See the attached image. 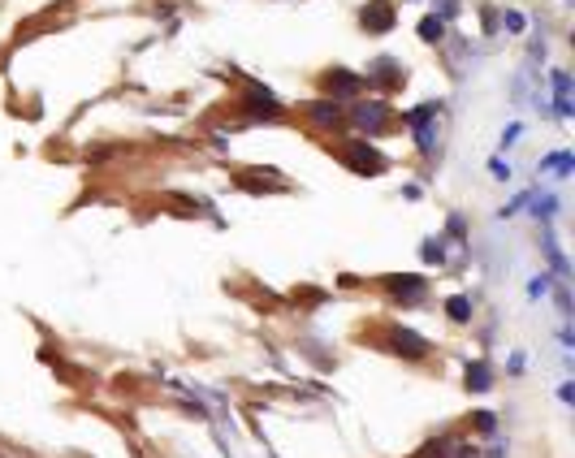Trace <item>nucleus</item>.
<instances>
[{
  "label": "nucleus",
  "mask_w": 575,
  "mask_h": 458,
  "mask_svg": "<svg viewBox=\"0 0 575 458\" xmlns=\"http://www.w3.org/2000/svg\"><path fill=\"white\" fill-rule=\"evenodd\" d=\"M346 164L359 169V174H385V156L377 147H368V143H350L346 147Z\"/></svg>",
  "instance_id": "f257e3e1"
},
{
  "label": "nucleus",
  "mask_w": 575,
  "mask_h": 458,
  "mask_svg": "<svg viewBox=\"0 0 575 458\" xmlns=\"http://www.w3.org/2000/svg\"><path fill=\"white\" fill-rule=\"evenodd\" d=\"M359 18H363V31H377V35H385V31L394 26V5H389V0H368Z\"/></svg>",
  "instance_id": "f03ea898"
},
{
  "label": "nucleus",
  "mask_w": 575,
  "mask_h": 458,
  "mask_svg": "<svg viewBox=\"0 0 575 458\" xmlns=\"http://www.w3.org/2000/svg\"><path fill=\"white\" fill-rule=\"evenodd\" d=\"M394 351L407 355V359H424L429 355V341L415 337V329H394Z\"/></svg>",
  "instance_id": "7ed1b4c3"
},
{
  "label": "nucleus",
  "mask_w": 575,
  "mask_h": 458,
  "mask_svg": "<svg viewBox=\"0 0 575 458\" xmlns=\"http://www.w3.org/2000/svg\"><path fill=\"white\" fill-rule=\"evenodd\" d=\"M385 290L398 294L402 303H420V294H424V277H389Z\"/></svg>",
  "instance_id": "20e7f679"
},
{
  "label": "nucleus",
  "mask_w": 575,
  "mask_h": 458,
  "mask_svg": "<svg viewBox=\"0 0 575 458\" xmlns=\"http://www.w3.org/2000/svg\"><path fill=\"white\" fill-rule=\"evenodd\" d=\"M325 87H329V95H359L363 87H368V82H363L359 74H346V70H333V74H325Z\"/></svg>",
  "instance_id": "39448f33"
},
{
  "label": "nucleus",
  "mask_w": 575,
  "mask_h": 458,
  "mask_svg": "<svg viewBox=\"0 0 575 458\" xmlns=\"http://www.w3.org/2000/svg\"><path fill=\"white\" fill-rule=\"evenodd\" d=\"M303 112H307V122L321 126V130H333V126L342 122V108H338V104H307Z\"/></svg>",
  "instance_id": "423d86ee"
},
{
  "label": "nucleus",
  "mask_w": 575,
  "mask_h": 458,
  "mask_svg": "<svg viewBox=\"0 0 575 458\" xmlns=\"http://www.w3.org/2000/svg\"><path fill=\"white\" fill-rule=\"evenodd\" d=\"M489 385H493V376H489V368H485V363H472V368H467V389L485 393Z\"/></svg>",
  "instance_id": "0eeeda50"
},
{
  "label": "nucleus",
  "mask_w": 575,
  "mask_h": 458,
  "mask_svg": "<svg viewBox=\"0 0 575 458\" xmlns=\"http://www.w3.org/2000/svg\"><path fill=\"white\" fill-rule=\"evenodd\" d=\"M381 122H385V108H381V104L359 108V126H363V130H381Z\"/></svg>",
  "instance_id": "6e6552de"
},
{
  "label": "nucleus",
  "mask_w": 575,
  "mask_h": 458,
  "mask_svg": "<svg viewBox=\"0 0 575 458\" xmlns=\"http://www.w3.org/2000/svg\"><path fill=\"white\" fill-rule=\"evenodd\" d=\"M441 31H446V26H441V18H424V22H420V39H424V43L441 39Z\"/></svg>",
  "instance_id": "1a4fd4ad"
},
{
  "label": "nucleus",
  "mask_w": 575,
  "mask_h": 458,
  "mask_svg": "<svg viewBox=\"0 0 575 458\" xmlns=\"http://www.w3.org/2000/svg\"><path fill=\"white\" fill-rule=\"evenodd\" d=\"M446 311H450V320H472V303H467V299H450Z\"/></svg>",
  "instance_id": "9d476101"
},
{
  "label": "nucleus",
  "mask_w": 575,
  "mask_h": 458,
  "mask_svg": "<svg viewBox=\"0 0 575 458\" xmlns=\"http://www.w3.org/2000/svg\"><path fill=\"white\" fill-rule=\"evenodd\" d=\"M476 428L480 432H493V415H476Z\"/></svg>",
  "instance_id": "9b49d317"
}]
</instances>
